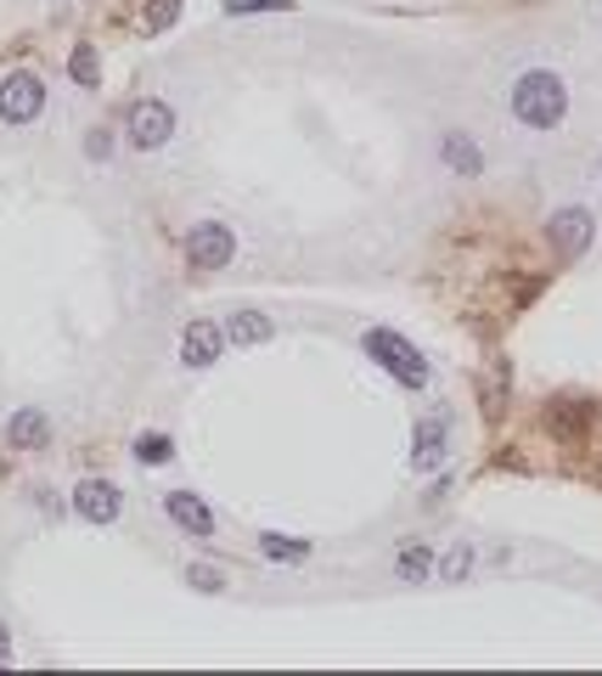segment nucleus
<instances>
[{"mask_svg": "<svg viewBox=\"0 0 602 676\" xmlns=\"http://www.w3.org/2000/svg\"><path fill=\"white\" fill-rule=\"evenodd\" d=\"M439 457H445V423H439V417H423V423H417V451H412V462H417V468H434Z\"/></svg>", "mask_w": 602, "mask_h": 676, "instance_id": "obj_11", "label": "nucleus"}, {"mask_svg": "<svg viewBox=\"0 0 602 676\" xmlns=\"http://www.w3.org/2000/svg\"><path fill=\"white\" fill-rule=\"evenodd\" d=\"M40 113H45L40 74H7V85H0V119L7 124H34Z\"/></svg>", "mask_w": 602, "mask_h": 676, "instance_id": "obj_4", "label": "nucleus"}, {"mask_svg": "<svg viewBox=\"0 0 602 676\" xmlns=\"http://www.w3.org/2000/svg\"><path fill=\"white\" fill-rule=\"evenodd\" d=\"M169 135H175V113H169L164 102H153V96H146V102L130 108V141H135L141 153H158Z\"/></svg>", "mask_w": 602, "mask_h": 676, "instance_id": "obj_5", "label": "nucleus"}, {"mask_svg": "<svg viewBox=\"0 0 602 676\" xmlns=\"http://www.w3.org/2000/svg\"><path fill=\"white\" fill-rule=\"evenodd\" d=\"M7 440H12L18 451H40L45 440H52V423L23 406V412H12V423H7Z\"/></svg>", "mask_w": 602, "mask_h": 676, "instance_id": "obj_10", "label": "nucleus"}, {"mask_svg": "<svg viewBox=\"0 0 602 676\" xmlns=\"http://www.w3.org/2000/svg\"><path fill=\"white\" fill-rule=\"evenodd\" d=\"M260 547H265V558H276V564H298V558H310V542H293V536H260Z\"/></svg>", "mask_w": 602, "mask_h": 676, "instance_id": "obj_15", "label": "nucleus"}, {"mask_svg": "<svg viewBox=\"0 0 602 676\" xmlns=\"http://www.w3.org/2000/svg\"><path fill=\"white\" fill-rule=\"evenodd\" d=\"M445 164H450V170H462V175H479V170H484V153L473 148V141H468L462 130H450V135H445Z\"/></svg>", "mask_w": 602, "mask_h": 676, "instance_id": "obj_12", "label": "nucleus"}, {"mask_svg": "<svg viewBox=\"0 0 602 676\" xmlns=\"http://www.w3.org/2000/svg\"><path fill=\"white\" fill-rule=\"evenodd\" d=\"M124 508V497L108 486V479H85V486H74V513L90 519V524H113Z\"/></svg>", "mask_w": 602, "mask_h": 676, "instance_id": "obj_6", "label": "nucleus"}, {"mask_svg": "<svg viewBox=\"0 0 602 676\" xmlns=\"http://www.w3.org/2000/svg\"><path fill=\"white\" fill-rule=\"evenodd\" d=\"M551 243H558V254L580 260L585 243H591V215L585 209H558L551 215Z\"/></svg>", "mask_w": 602, "mask_h": 676, "instance_id": "obj_8", "label": "nucleus"}, {"mask_svg": "<svg viewBox=\"0 0 602 676\" xmlns=\"http://www.w3.org/2000/svg\"><path fill=\"white\" fill-rule=\"evenodd\" d=\"M220 345H226V332L215 321H191L180 332V361L186 367H209V361H220Z\"/></svg>", "mask_w": 602, "mask_h": 676, "instance_id": "obj_9", "label": "nucleus"}, {"mask_svg": "<svg viewBox=\"0 0 602 676\" xmlns=\"http://www.w3.org/2000/svg\"><path fill=\"white\" fill-rule=\"evenodd\" d=\"M164 513L186 530V536H215V513L204 497H191V491H169L164 497Z\"/></svg>", "mask_w": 602, "mask_h": 676, "instance_id": "obj_7", "label": "nucleus"}, {"mask_svg": "<svg viewBox=\"0 0 602 676\" xmlns=\"http://www.w3.org/2000/svg\"><path fill=\"white\" fill-rule=\"evenodd\" d=\"M169 457H175L169 434H141V440H135V462H146V468H158V462H169Z\"/></svg>", "mask_w": 602, "mask_h": 676, "instance_id": "obj_16", "label": "nucleus"}, {"mask_svg": "<svg viewBox=\"0 0 602 676\" xmlns=\"http://www.w3.org/2000/svg\"><path fill=\"white\" fill-rule=\"evenodd\" d=\"M175 18H180V0H153V7H146V34H164Z\"/></svg>", "mask_w": 602, "mask_h": 676, "instance_id": "obj_18", "label": "nucleus"}, {"mask_svg": "<svg viewBox=\"0 0 602 676\" xmlns=\"http://www.w3.org/2000/svg\"><path fill=\"white\" fill-rule=\"evenodd\" d=\"M226 338H231V345H265V338H271V316H260V310H237L231 327H226Z\"/></svg>", "mask_w": 602, "mask_h": 676, "instance_id": "obj_13", "label": "nucleus"}, {"mask_svg": "<svg viewBox=\"0 0 602 676\" xmlns=\"http://www.w3.org/2000/svg\"><path fill=\"white\" fill-rule=\"evenodd\" d=\"M85 153H90L96 164H102V159L113 153V141H108V130H90V141H85Z\"/></svg>", "mask_w": 602, "mask_h": 676, "instance_id": "obj_22", "label": "nucleus"}, {"mask_svg": "<svg viewBox=\"0 0 602 676\" xmlns=\"http://www.w3.org/2000/svg\"><path fill=\"white\" fill-rule=\"evenodd\" d=\"M12 659V643H7V625H0V665H7Z\"/></svg>", "mask_w": 602, "mask_h": 676, "instance_id": "obj_23", "label": "nucleus"}, {"mask_svg": "<svg viewBox=\"0 0 602 676\" xmlns=\"http://www.w3.org/2000/svg\"><path fill=\"white\" fill-rule=\"evenodd\" d=\"M248 12H293V0H226V18H248Z\"/></svg>", "mask_w": 602, "mask_h": 676, "instance_id": "obj_19", "label": "nucleus"}, {"mask_svg": "<svg viewBox=\"0 0 602 676\" xmlns=\"http://www.w3.org/2000/svg\"><path fill=\"white\" fill-rule=\"evenodd\" d=\"M186 581H191L197 592H220V587H226V581H220V569H209V564H191V569H186Z\"/></svg>", "mask_w": 602, "mask_h": 676, "instance_id": "obj_20", "label": "nucleus"}, {"mask_svg": "<svg viewBox=\"0 0 602 676\" xmlns=\"http://www.w3.org/2000/svg\"><path fill=\"white\" fill-rule=\"evenodd\" d=\"M231 254H237L231 226L204 220V226H191V231H186V265H191V271H226V265H231Z\"/></svg>", "mask_w": 602, "mask_h": 676, "instance_id": "obj_3", "label": "nucleus"}, {"mask_svg": "<svg viewBox=\"0 0 602 676\" xmlns=\"http://www.w3.org/2000/svg\"><path fill=\"white\" fill-rule=\"evenodd\" d=\"M366 356H372L377 367H388L399 383H412V390H423V383H428V361H423L399 332H388V327H372V332H366Z\"/></svg>", "mask_w": 602, "mask_h": 676, "instance_id": "obj_2", "label": "nucleus"}, {"mask_svg": "<svg viewBox=\"0 0 602 676\" xmlns=\"http://www.w3.org/2000/svg\"><path fill=\"white\" fill-rule=\"evenodd\" d=\"M513 113H518L529 130H551V124H563V113H569V90H563V79H558V74H546V68L524 74V79L513 85Z\"/></svg>", "mask_w": 602, "mask_h": 676, "instance_id": "obj_1", "label": "nucleus"}, {"mask_svg": "<svg viewBox=\"0 0 602 676\" xmlns=\"http://www.w3.org/2000/svg\"><path fill=\"white\" fill-rule=\"evenodd\" d=\"M68 74H74V85H85V90H96V85H102V57H96V45H74Z\"/></svg>", "mask_w": 602, "mask_h": 676, "instance_id": "obj_14", "label": "nucleus"}, {"mask_svg": "<svg viewBox=\"0 0 602 676\" xmlns=\"http://www.w3.org/2000/svg\"><path fill=\"white\" fill-rule=\"evenodd\" d=\"M468 569H473V553H468V547H457V553L445 558V581H462Z\"/></svg>", "mask_w": 602, "mask_h": 676, "instance_id": "obj_21", "label": "nucleus"}, {"mask_svg": "<svg viewBox=\"0 0 602 676\" xmlns=\"http://www.w3.org/2000/svg\"><path fill=\"white\" fill-rule=\"evenodd\" d=\"M428 569H434V553L428 547H406V553H399V581H423Z\"/></svg>", "mask_w": 602, "mask_h": 676, "instance_id": "obj_17", "label": "nucleus"}]
</instances>
